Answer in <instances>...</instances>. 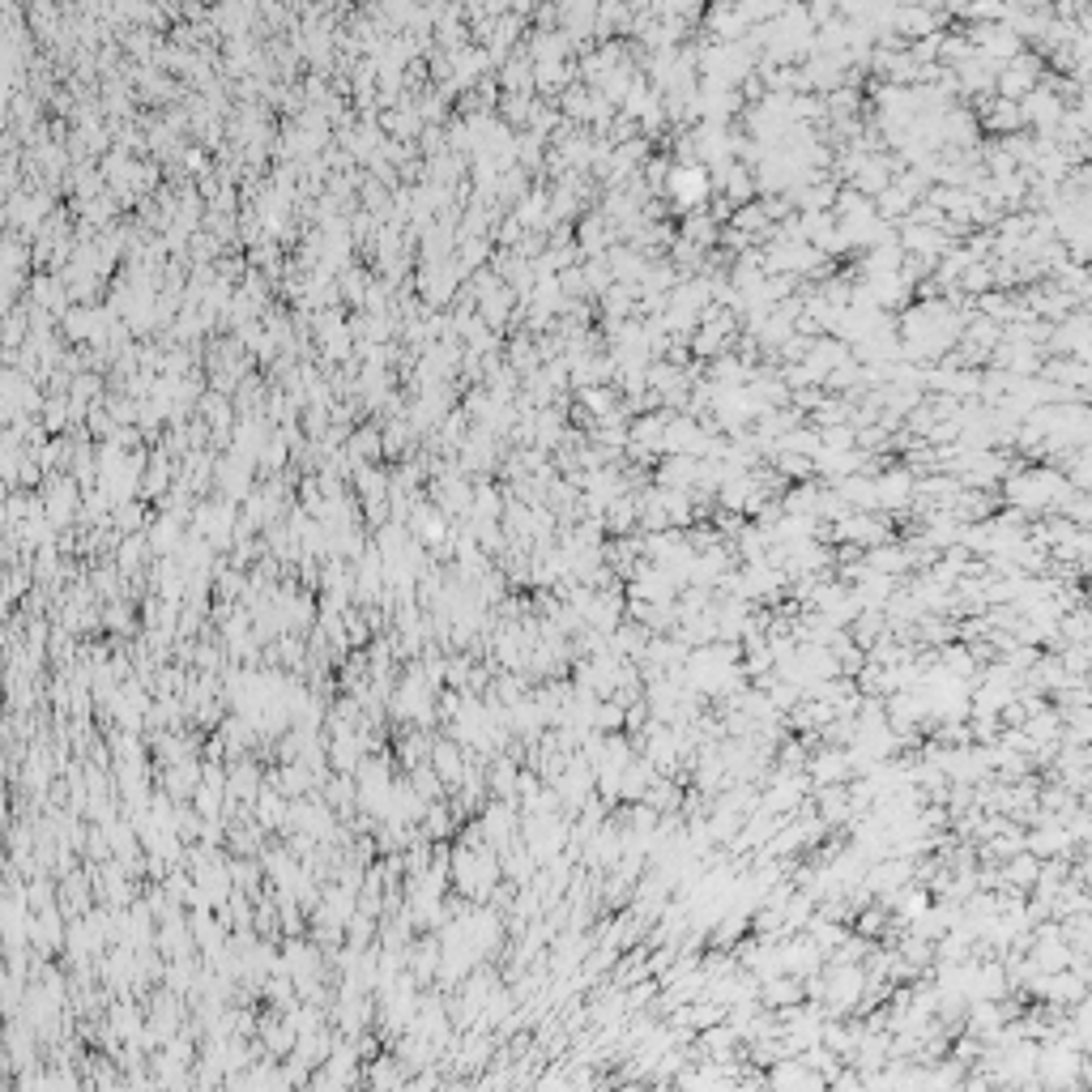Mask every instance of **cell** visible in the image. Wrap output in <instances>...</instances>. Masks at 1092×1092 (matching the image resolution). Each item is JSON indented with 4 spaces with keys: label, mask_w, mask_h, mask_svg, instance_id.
<instances>
[{
    "label": "cell",
    "mask_w": 1092,
    "mask_h": 1092,
    "mask_svg": "<svg viewBox=\"0 0 1092 1092\" xmlns=\"http://www.w3.org/2000/svg\"><path fill=\"white\" fill-rule=\"evenodd\" d=\"M670 193L679 205H696L704 193H709V180H704L700 167H679V171L670 175Z\"/></svg>",
    "instance_id": "6da1fadb"
}]
</instances>
